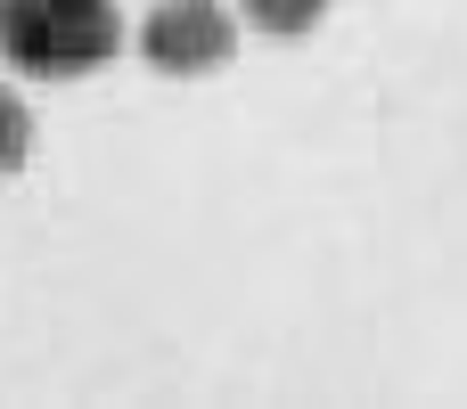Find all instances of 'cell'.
Returning a JSON list of instances; mask_svg holds the SVG:
<instances>
[{"label":"cell","instance_id":"1","mask_svg":"<svg viewBox=\"0 0 467 409\" xmlns=\"http://www.w3.org/2000/svg\"><path fill=\"white\" fill-rule=\"evenodd\" d=\"M123 49L115 0H0V57L25 82H82Z\"/></svg>","mask_w":467,"mask_h":409},{"label":"cell","instance_id":"2","mask_svg":"<svg viewBox=\"0 0 467 409\" xmlns=\"http://www.w3.org/2000/svg\"><path fill=\"white\" fill-rule=\"evenodd\" d=\"M238 49V8L230 0H156L140 16V57L164 74V82H197V74H222Z\"/></svg>","mask_w":467,"mask_h":409},{"label":"cell","instance_id":"3","mask_svg":"<svg viewBox=\"0 0 467 409\" xmlns=\"http://www.w3.org/2000/svg\"><path fill=\"white\" fill-rule=\"evenodd\" d=\"M238 25H254L263 41H304L328 25V0H238Z\"/></svg>","mask_w":467,"mask_h":409},{"label":"cell","instance_id":"4","mask_svg":"<svg viewBox=\"0 0 467 409\" xmlns=\"http://www.w3.org/2000/svg\"><path fill=\"white\" fill-rule=\"evenodd\" d=\"M25 156H33V107L16 82H0V180H16Z\"/></svg>","mask_w":467,"mask_h":409}]
</instances>
